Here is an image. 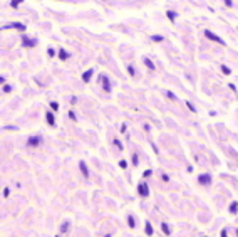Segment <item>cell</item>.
<instances>
[{
    "label": "cell",
    "mask_w": 238,
    "mask_h": 237,
    "mask_svg": "<svg viewBox=\"0 0 238 237\" xmlns=\"http://www.w3.org/2000/svg\"><path fill=\"white\" fill-rule=\"evenodd\" d=\"M166 15H168V19L171 20V22H174V19H176V12H173V10H168V12H166Z\"/></svg>",
    "instance_id": "cell-17"
},
{
    "label": "cell",
    "mask_w": 238,
    "mask_h": 237,
    "mask_svg": "<svg viewBox=\"0 0 238 237\" xmlns=\"http://www.w3.org/2000/svg\"><path fill=\"white\" fill-rule=\"evenodd\" d=\"M40 143H42V136L40 135H34V136H30L27 140V145H29L30 148H37Z\"/></svg>",
    "instance_id": "cell-2"
},
{
    "label": "cell",
    "mask_w": 238,
    "mask_h": 237,
    "mask_svg": "<svg viewBox=\"0 0 238 237\" xmlns=\"http://www.w3.org/2000/svg\"><path fill=\"white\" fill-rule=\"evenodd\" d=\"M45 119H47V123H49L50 126H55V116L52 113H47L45 114Z\"/></svg>",
    "instance_id": "cell-11"
},
{
    "label": "cell",
    "mask_w": 238,
    "mask_h": 237,
    "mask_svg": "<svg viewBox=\"0 0 238 237\" xmlns=\"http://www.w3.org/2000/svg\"><path fill=\"white\" fill-rule=\"evenodd\" d=\"M22 42H24L25 47H35V46H37V40H35V39H29L27 35H22Z\"/></svg>",
    "instance_id": "cell-6"
},
{
    "label": "cell",
    "mask_w": 238,
    "mask_h": 237,
    "mask_svg": "<svg viewBox=\"0 0 238 237\" xmlns=\"http://www.w3.org/2000/svg\"><path fill=\"white\" fill-rule=\"evenodd\" d=\"M198 182L201 183V185H205V187H210L211 182H213V178H211L210 173H201V175L198 177Z\"/></svg>",
    "instance_id": "cell-3"
},
{
    "label": "cell",
    "mask_w": 238,
    "mask_h": 237,
    "mask_svg": "<svg viewBox=\"0 0 238 237\" xmlns=\"http://www.w3.org/2000/svg\"><path fill=\"white\" fill-rule=\"evenodd\" d=\"M151 39L154 40V42H161V40H163V37H161V35H153Z\"/></svg>",
    "instance_id": "cell-29"
},
{
    "label": "cell",
    "mask_w": 238,
    "mask_h": 237,
    "mask_svg": "<svg viewBox=\"0 0 238 237\" xmlns=\"http://www.w3.org/2000/svg\"><path fill=\"white\" fill-rule=\"evenodd\" d=\"M143 175H144V177H151V175H153V172H151V170H146Z\"/></svg>",
    "instance_id": "cell-35"
},
{
    "label": "cell",
    "mask_w": 238,
    "mask_h": 237,
    "mask_svg": "<svg viewBox=\"0 0 238 237\" xmlns=\"http://www.w3.org/2000/svg\"><path fill=\"white\" fill-rule=\"evenodd\" d=\"M237 236H238V230H237Z\"/></svg>",
    "instance_id": "cell-39"
},
{
    "label": "cell",
    "mask_w": 238,
    "mask_h": 237,
    "mask_svg": "<svg viewBox=\"0 0 238 237\" xmlns=\"http://www.w3.org/2000/svg\"><path fill=\"white\" fill-rule=\"evenodd\" d=\"M128 227L129 229H134V227H136V217H134L133 214H129V215H128Z\"/></svg>",
    "instance_id": "cell-10"
},
{
    "label": "cell",
    "mask_w": 238,
    "mask_h": 237,
    "mask_svg": "<svg viewBox=\"0 0 238 237\" xmlns=\"http://www.w3.org/2000/svg\"><path fill=\"white\" fill-rule=\"evenodd\" d=\"M9 192H10L9 187H5V190H3V197H5V198H9Z\"/></svg>",
    "instance_id": "cell-34"
},
{
    "label": "cell",
    "mask_w": 238,
    "mask_h": 237,
    "mask_svg": "<svg viewBox=\"0 0 238 237\" xmlns=\"http://www.w3.org/2000/svg\"><path fill=\"white\" fill-rule=\"evenodd\" d=\"M20 2H22V0H12V7H14V9H17V5H19Z\"/></svg>",
    "instance_id": "cell-30"
},
{
    "label": "cell",
    "mask_w": 238,
    "mask_h": 237,
    "mask_svg": "<svg viewBox=\"0 0 238 237\" xmlns=\"http://www.w3.org/2000/svg\"><path fill=\"white\" fill-rule=\"evenodd\" d=\"M76 103H77V98H76V96H72V98H70V104H76Z\"/></svg>",
    "instance_id": "cell-36"
},
{
    "label": "cell",
    "mask_w": 238,
    "mask_h": 237,
    "mask_svg": "<svg viewBox=\"0 0 238 237\" xmlns=\"http://www.w3.org/2000/svg\"><path fill=\"white\" fill-rule=\"evenodd\" d=\"M221 237H228V230H227V227L221 229Z\"/></svg>",
    "instance_id": "cell-32"
},
{
    "label": "cell",
    "mask_w": 238,
    "mask_h": 237,
    "mask_svg": "<svg viewBox=\"0 0 238 237\" xmlns=\"http://www.w3.org/2000/svg\"><path fill=\"white\" fill-rule=\"evenodd\" d=\"M186 106H188V109L191 111V113H196V108H195V104H193L191 101H186Z\"/></svg>",
    "instance_id": "cell-20"
},
{
    "label": "cell",
    "mask_w": 238,
    "mask_h": 237,
    "mask_svg": "<svg viewBox=\"0 0 238 237\" xmlns=\"http://www.w3.org/2000/svg\"><path fill=\"white\" fill-rule=\"evenodd\" d=\"M166 96H168L169 99H173V101H176V94H174V93H171V91H166Z\"/></svg>",
    "instance_id": "cell-22"
},
{
    "label": "cell",
    "mask_w": 238,
    "mask_h": 237,
    "mask_svg": "<svg viewBox=\"0 0 238 237\" xmlns=\"http://www.w3.org/2000/svg\"><path fill=\"white\" fill-rule=\"evenodd\" d=\"M203 237H208V236H203Z\"/></svg>",
    "instance_id": "cell-40"
},
{
    "label": "cell",
    "mask_w": 238,
    "mask_h": 237,
    "mask_svg": "<svg viewBox=\"0 0 238 237\" xmlns=\"http://www.w3.org/2000/svg\"><path fill=\"white\" fill-rule=\"evenodd\" d=\"M128 72H129V76H133V78L136 76V69H134L133 64H129V66H128Z\"/></svg>",
    "instance_id": "cell-18"
},
{
    "label": "cell",
    "mask_w": 238,
    "mask_h": 237,
    "mask_svg": "<svg viewBox=\"0 0 238 237\" xmlns=\"http://www.w3.org/2000/svg\"><path fill=\"white\" fill-rule=\"evenodd\" d=\"M101 81H102V88H104V91L109 93L111 91V82H109V79H108V76H101Z\"/></svg>",
    "instance_id": "cell-7"
},
{
    "label": "cell",
    "mask_w": 238,
    "mask_h": 237,
    "mask_svg": "<svg viewBox=\"0 0 238 237\" xmlns=\"http://www.w3.org/2000/svg\"><path fill=\"white\" fill-rule=\"evenodd\" d=\"M69 229H70V224H69V222H62V225H60V232H62V234L69 232Z\"/></svg>",
    "instance_id": "cell-15"
},
{
    "label": "cell",
    "mask_w": 238,
    "mask_h": 237,
    "mask_svg": "<svg viewBox=\"0 0 238 237\" xmlns=\"http://www.w3.org/2000/svg\"><path fill=\"white\" fill-rule=\"evenodd\" d=\"M131 161H133V165H134V167H136V165H138V163H139V160H138V157H136V155H133V158H131Z\"/></svg>",
    "instance_id": "cell-27"
},
{
    "label": "cell",
    "mask_w": 238,
    "mask_h": 237,
    "mask_svg": "<svg viewBox=\"0 0 238 237\" xmlns=\"http://www.w3.org/2000/svg\"><path fill=\"white\" fill-rule=\"evenodd\" d=\"M59 57H60V61H66L67 59V52H66L64 49H60L59 50Z\"/></svg>",
    "instance_id": "cell-19"
},
{
    "label": "cell",
    "mask_w": 238,
    "mask_h": 237,
    "mask_svg": "<svg viewBox=\"0 0 238 237\" xmlns=\"http://www.w3.org/2000/svg\"><path fill=\"white\" fill-rule=\"evenodd\" d=\"M221 71H223V74H227V76H230V74H231V69H230L228 66H225V64L221 66Z\"/></svg>",
    "instance_id": "cell-21"
},
{
    "label": "cell",
    "mask_w": 238,
    "mask_h": 237,
    "mask_svg": "<svg viewBox=\"0 0 238 237\" xmlns=\"http://www.w3.org/2000/svg\"><path fill=\"white\" fill-rule=\"evenodd\" d=\"M9 27H15V29H20V30H25V25L24 24H19V22H14L12 25H7L5 29H9Z\"/></svg>",
    "instance_id": "cell-16"
},
{
    "label": "cell",
    "mask_w": 238,
    "mask_h": 237,
    "mask_svg": "<svg viewBox=\"0 0 238 237\" xmlns=\"http://www.w3.org/2000/svg\"><path fill=\"white\" fill-rule=\"evenodd\" d=\"M79 168H80V173H82L84 178L91 177V172H89V168H87V165H86V161H79Z\"/></svg>",
    "instance_id": "cell-5"
},
{
    "label": "cell",
    "mask_w": 238,
    "mask_h": 237,
    "mask_svg": "<svg viewBox=\"0 0 238 237\" xmlns=\"http://www.w3.org/2000/svg\"><path fill=\"white\" fill-rule=\"evenodd\" d=\"M92 74H94V69H87L84 74H82V81H84V82H89L91 78H92Z\"/></svg>",
    "instance_id": "cell-8"
},
{
    "label": "cell",
    "mask_w": 238,
    "mask_h": 237,
    "mask_svg": "<svg viewBox=\"0 0 238 237\" xmlns=\"http://www.w3.org/2000/svg\"><path fill=\"white\" fill-rule=\"evenodd\" d=\"M10 91H12V88L9 84H3V93H10Z\"/></svg>",
    "instance_id": "cell-31"
},
{
    "label": "cell",
    "mask_w": 238,
    "mask_h": 237,
    "mask_svg": "<svg viewBox=\"0 0 238 237\" xmlns=\"http://www.w3.org/2000/svg\"><path fill=\"white\" fill-rule=\"evenodd\" d=\"M144 232L148 234V237H151L154 234V230H153V225H151V222H146V225H144Z\"/></svg>",
    "instance_id": "cell-12"
},
{
    "label": "cell",
    "mask_w": 238,
    "mask_h": 237,
    "mask_svg": "<svg viewBox=\"0 0 238 237\" xmlns=\"http://www.w3.org/2000/svg\"><path fill=\"white\" fill-rule=\"evenodd\" d=\"M55 237H62V236H55Z\"/></svg>",
    "instance_id": "cell-38"
},
{
    "label": "cell",
    "mask_w": 238,
    "mask_h": 237,
    "mask_svg": "<svg viewBox=\"0 0 238 237\" xmlns=\"http://www.w3.org/2000/svg\"><path fill=\"white\" fill-rule=\"evenodd\" d=\"M225 3H227L228 7H231V5H233V2H231V0H225Z\"/></svg>",
    "instance_id": "cell-37"
},
{
    "label": "cell",
    "mask_w": 238,
    "mask_h": 237,
    "mask_svg": "<svg viewBox=\"0 0 238 237\" xmlns=\"http://www.w3.org/2000/svg\"><path fill=\"white\" fill-rule=\"evenodd\" d=\"M144 66H146V67H149L151 71H154V69H156V66L153 64V61H151V59H148V57H144Z\"/></svg>",
    "instance_id": "cell-14"
},
{
    "label": "cell",
    "mask_w": 238,
    "mask_h": 237,
    "mask_svg": "<svg viewBox=\"0 0 238 237\" xmlns=\"http://www.w3.org/2000/svg\"><path fill=\"white\" fill-rule=\"evenodd\" d=\"M161 178H163V180H164L166 183H168V182H169V177H168V175H166V173H161Z\"/></svg>",
    "instance_id": "cell-33"
},
{
    "label": "cell",
    "mask_w": 238,
    "mask_h": 237,
    "mask_svg": "<svg viewBox=\"0 0 238 237\" xmlns=\"http://www.w3.org/2000/svg\"><path fill=\"white\" fill-rule=\"evenodd\" d=\"M112 143H114V146H116V148H118V150H122V143H121L119 140H114Z\"/></svg>",
    "instance_id": "cell-23"
},
{
    "label": "cell",
    "mask_w": 238,
    "mask_h": 237,
    "mask_svg": "<svg viewBox=\"0 0 238 237\" xmlns=\"http://www.w3.org/2000/svg\"><path fill=\"white\" fill-rule=\"evenodd\" d=\"M69 118L72 119V121H77V116H76V113H74V111H69Z\"/></svg>",
    "instance_id": "cell-25"
},
{
    "label": "cell",
    "mask_w": 238,
    "mask_h": 237,
    "mask_svg": "<svg viewBox=\"0 0 238 237\" xmlns=\"http://www.w3.org/2000/svg\"><path fill=\"white\" fill-rule=\"evenodd\" d=\"M161 229H163V232H164V236H171V229H169L168 222H161Z\"/></svg>",
    "instance_id": "cell-13"
},
{
    "label": "cell",
    "mask_w": 238,
    "mask_h": 237,
    "mask_svg": "<svg viewBox=\"0 0 238 237\" xmlns=\"http://www.w3.org/2000/svg\"><path fill=\"white\" fill-rule=\"evenodd\" d=\"M205 35H206L210 40H215V42H218V44H221V46H225V44H227V42L221 39V37H218L216 34H213L211 30H205Z\"/></svg>",
    "instance_id": "cell-4"
},
{
    "label": "cell",
    "mask_w": 238,
    "mask_h": 237,
    "mask_svg": "<svg viewBox=\"0 0 238 237\" xmlns=\"http://www.w3.org/2000/svg\"><path fill=\"white\" fill-rule=\"evenodd\" d=\"M47 54H49L50 57H54V56H55V50L52 49V47H49V49H47Z\"/></svg>",
    "instance_id": "cell-28"
},
{
    "label": "cell",
    "mask_w": 238,
    "mask_h": 237,
    "mask_svg": "<svg viewBox=\"0 0 238 237\" xmlns=\"http://www.w3.org/2000/svg\"><path fill=\"white\" fill-rule=\"evenodd\" d=\"M138 193H139V197H143V198L149 197V187L146 182H141L138 185Z\"/></svg>",
    "instance_id": "cell-1"
},
{
    "label": "cell",
    "mask_w": 238,
    "mask_h": 237,
    "mask_svg": "<svg viewBox=\"0 0 238 237\" xmlns=\"http://www.w3.org/2000/svg\"><path fill=\"white\" fill-rule=\"evenodd\" d=\"M228 212L231 214V215H237L238 214V202H231V204H230Z\"/></svg>",
    "instance_id": "cell-9"
},
{
    "label": "cell",
    "mask_w": 238,
    "mask_h": 237,
    "mask_svg": "<svg viewBox=\"0 0 238 237\" xmlns=\"http://www.w3.org/2000/svg\"><path fill=\"white\" fill-rule=\"evenodd\" d=\"M50 108L54 109V111H57V109H59V104H57L55 101H52V103H50Z\"/></svg>",
    "instance_id": "cell-26"
},
{
    "label": "cell",
    "mask_w": 238,
    "mask_h": 237,
    "mask_svg": "<svg viewBox=\"0 0 238 237\" xmlns=\"http://www.w3.org/2000/svg\"><path fill=\"white\" fill-rule=\"evenodd\" d=\"M119 167L122 168V170H126V168H128V161H126V160H121V161H119Z\"/></svg>",
    "instance_id": "cell-24"
}]
</instances>
